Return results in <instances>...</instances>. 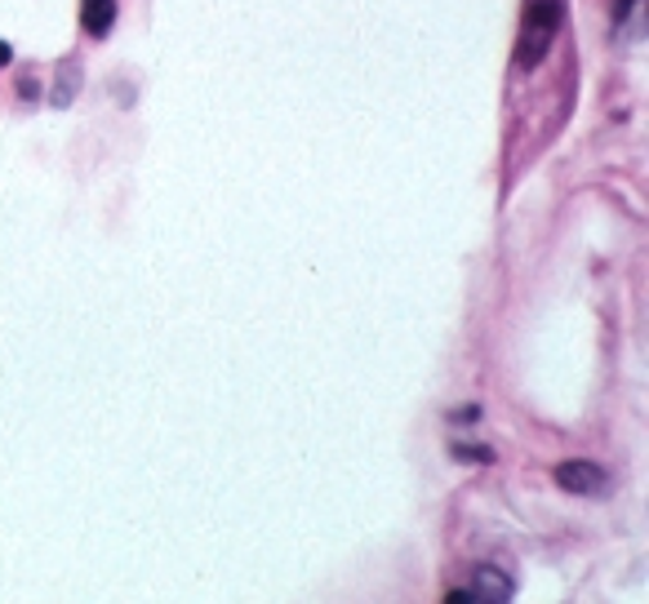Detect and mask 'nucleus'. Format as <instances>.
<instances>
[{
  "label": "nucleus",
  "mask_w": 649,
  "mask_h": 604,
  "mask_svg": "<svg viewBox=\"0 0 649 604\" xmlns=\"http://www.w3.org/2000/svg\"><path fill=\"white\" fill-rule=\"evenodd\" d=\"M76 80H80V67H76L72 58H63V63H58V85H54V107H67V102H72Z\"/></svg>",
  "instance_id": "nucleus-5"
},
{
  "label": "nucleus",
  "mask_w": 649,
  "mask_h": 604,
  "mask_svg": "<svg viewBox=\"0 0 649 604\" xmlns=\"http://www.w3.org/2000/svg\"><path fill=\"white\" fill-rule=\"evenodd\" d=\"M6 63H14V50H10L6 41H0V67H6Z\"/></svg>",
  "instance_id": "nucleus-6"
},
{
  "label": "nucleus",
  "mask_w": 649,
  "mask_h": 604,
  "mask_svg": "<svg viewBox=\"0 0 649 604\" xmlns=\"http://www.w3.org/2000/svg\"><path fill=\"white\" fill-rule=\"evenodd\" d=\"M512 595H516L512 578H507L503 569H494V564H481V569L472 573V586H454V591H450L454 604H507Z\"/></svg>",
  "instance_id": "nucleus-2"
},
{
  "label": "nucleus",
  "mask_w": 649,
  "mask_h": 604,
  "mask_svg": "<svg viewBox=\"0 0 649 604\" xmlns=\"http://www.w3.org/2000/svg\"><path fill=\"white\" fill-rule=\"evenodd\" d=\"M80 23L89 36H107L117 23V0H80Z\"/></svg>",
  "instance_id": "nucleus-4"
},
{
  "label": "nucleus",
  "mask_w": 649,
  "mask_h": 604,
  "mask_svg": "<svg viewBox=\"0 0 649 604\" xmlns=\"http://www.w3.org/2000/svg\"><path fill=\"white\" fill-rule=\"evenodd\" d=\"M557 485H561L565 494H583V498H596V494H605L609 475H605V466H596V462L579 458V462H561V466H557Z\"/></svg>",
  "instance_id": "nucleus-3"
},
{
  "label": "nucleus",
  "mask_w": 649,
  "mask_h": 604,
  "mask_svg": "<svg viewBox=\"0 0 649 604\" xmlns=\"http://www.w3.org/2000/svg\"><path fill=\"white\" fill-rule=\"evenodd\" d=\"M565 23V0H525L520 10V36H516V67L534 72L548 58L557 32Z\"/></svg>",
  "instance_id": "nucleus-1"
}]
</instances>
